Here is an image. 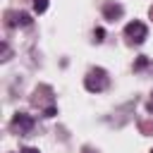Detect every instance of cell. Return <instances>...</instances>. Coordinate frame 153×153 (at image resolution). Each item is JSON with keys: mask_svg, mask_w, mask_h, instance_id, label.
<instances>
[{"mask_svg": "<svg viewBox=\"0 0 153 153\" xmlns=\"http://www.w3.org/2000/svg\"><path fill=\"white\" fill-rule=\"evenodd\" d=\"M108 84H110V79H108V72H105L103 67H93V69L86 74V79H84V86H86V91H91V93L105 91Z\"/></svg>", "mask_w": 153, "mask_h": 153, "instance_id": "1", "label": "cell"}, {"mask_svg": "<svg viewBox=\"0 0 153 153\" xmlns=\"http://www.w3.org/2000/svg\"><path fill=\"white\" fill-rule=\"evenodd\" d=\"M124 36L129 38V43H143L146 41V36H148V29H146V24L143 22H139V19H134V22H129L127 26H124Z\"/></svg>", "mask_w": 153, "mask_h": 153, "instance_id": "2", "label": "cell"}, {"mask_svg": "<svg viewBox=\"0 0 153 153\" xmlns=\"http://www.w3.org/2000/svg\"><path fill=\"white\" fill-rule=\"evenodd\" d=\"M33 124H36V120L31 117V115H26V112H17L14 117H12V129L17 131V134H29L31 129H33Z\"/></svg>", "mask_w": 153, "mask_h": 153, "instance_id": "3", "label": "cell"}, {"mask_svg": "<svg viewBox=\"0 0 153 153\" xmlns=\"http://www.w3.org/2000/svg\"><path fill=\"white\" fill-rule=\"evenodd\" d=\"M122 14H124V7H122L120 2H105V5H103V17H105L108 22H117Z\"/></svg>", "mask_w": 153, "mask_h": 153, "instance_id": "4", "label": "cell"}, {"mask_svg": "<svg viewBox=\"0 0 153 153\" xmlns=\"http://www.w3.org/2000/svg\"><path fill=\"white\" fill-rule=\"evenodd\" d=\"M7 26H31V14H26V12H7Z\"/></svg>", "mask_w": 153, "mask_h": 153, "instance_id": "5", "label": "cell"}, {"mask_svg": "<svg viewBox=\"0 0 153 153\" xmlns=\"http://www.w3.org/2000/svg\"><path fill=\"white\" fill-rule=\"evenodd\" d=\"M48 10V0H33V12L36 14H43Z\"/></svg>", "mask_w": 153, "mask_h": 153, "instance_id": "6", "label": "cell"}, {"mask_svg": "<svg viewBox=\"0 0 153 153\" xmlns=\"http://www.w3.org/2000/svg\"><path fill=\"white\" fill-rule=\"evenodd\" d=\"M146 65H148V57H146V55H141V57H139V60H136V62H134V69H136V72H139V69H143V67H146Z\"/></svg>", "mask_w": 153, "mask_h": 153, "instance_id": "7", "label": "cell"}, {"mask_svg": "<svg viewBox=\"0 0 153 153\" xmlns=\"http://www.w3.org/2000/svg\"><path fill=\"white\" fill-rule=\"evenodd\" d=\"M103 36H105V31H103V29L98 26V29L93 31V38H96V43H100V41H103Z\"/></svg>", "mask_w": 153, "mask_h": 153, "instance_id": "8", "label": "cell"}, {"mask_svg": "<svg viewBox=\"0 0 153 153\" xmlns=\"http://www.w3.org/2000/svg\"><path fill=\"white\" fill-rule=\"evenodd\" d=\"M22 153H38L36 148H22Z\"/></svg>", "mask_w": 153, "mask_h": 153, "instance_id": "9", "label": "cell"}, {"mask_svg": "<svg viewBox=\"0 0 153 153\" xmlns=\"http://www.w3.org/2000/svg\"><path fill=\"white\" fill-rule=\"evenodd\" d=\"M148 112H153V93H151V100H148Z\"/></svg>", "mask_w": 153, "mask_h": 153, "instance_id": "10", "label": "cell"}, {"mask_svg": "<svg viewBox=\"0 0 153 153\" xmlns=\"http://www.w3.org/2000/svg\"><path fill=\"white\" fill-rule=\"evenodd\" d=\"M84 153H93V151H88V148H84Z\"/></svg>", "mask_w": 153, "mask_h": 153, "instance_id": "11", "label": "cell"}, {"mask_svg": "<svg viewBox=\"0 0 153 153\" xmlns=\"http://www.w3.org/2000/svg\"><path fill=\"white\" fill-rule=\"evenodd\" d=\"M151 17H153V7H151Z\"/></svg>", "mask_w": 153, "mask_h": 153, "instance_id": "12", "label": "cell"}, {"mask_svg": "<svg viewBox=\"0 0 153 153\" xmlns=\"http://www.w3.org/2000/svg\"><path fill=\"white\" fill-rule=\"evenodd\" d=\"M151 153H153V151H151Z\"/></svg>", "mask_w": 153, "mask_h": 153, "instance_id": "13", "label": "cell"}]
</instances>
